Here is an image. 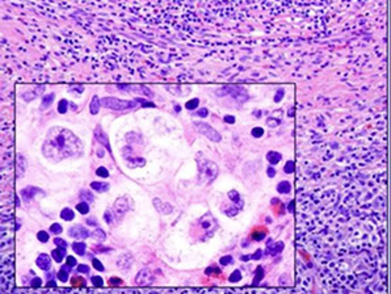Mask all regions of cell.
<instances>
[{
  "label": "cell",
  "instance_id": "ba28073f",
  "mask_svg": "<svg viewBox=\"0 0 391 294\" xmlns=\"http://www.w3.org/2000/svg\"><path fill=\"white\" fill-rule=\"evenodd\" d=\"M154 282V274L150 269L147 268H143V269L137 274L135 277V284L142 285V286H147V285H151Z\"/></svg>",
  "mask_w": 391,
  "mask_h": 294
},
{
  "label": "cell",
  "instance_id": "ac0fdd59",
  "mask_svg": "<svg viewBox=\"0 0 391 294\" xmlns=\"http://www.w3.org/2000/svg\"><path fill=\"white\" fill-rule=\"evenodd\" d=\"M25 169H27V160L21 154H19L17 155V176L21 177L25 172Z\"/></svg>",
  "mask_w": 391,
  "mask_h": 294
},
{
  "label": "cell",
  "instance_id": "9a60e30c",
  "mask_svg": "<svg viewBox=\"0 0 391 294\" xmlns=\"http://www.w3.org/2000/svg\"><path fill=\"white\" fill-rule=\"evenodd\" d=\"M229 197H230V200H231V201L235 204L238 209L239 210L243 209V207H244V201L242 200V197H240L239 193L236 192V190H230Z\"/></svg>",
  "mask_w": 391,
  "mask_h": 294
},
{
  "label": "cell",
  "instance_id": "4fadbf2b",
  "mask_svg": "<svg viewBox=\"0 0 391 294\" xmlns=\"http://www.w3.org/2000/svg\"><path fill=\"white\" fill-rule=\"evenodd\" d=\"M36 264H37V267L41 268L42 270H49L51 267V259L49 255L46 254H41L40 256L37 257V260H36Z\"/></svg>",
  "mask_w": 391,
  "mask_h": 294
},
{
  "label": "cell",
  "instance_id": "f5cc1de1",
  "mask_svg": "<svg viewBox=\"0 0 391 294\" xmlns=\"http://www.w3.org/2000/svg\"><path fill=\"white\" fill-rule=\"evenodd\" d=\"M76 263H78V261H76V259H75L74 256H68L67 257V264H68V265H71V267H74V265H76Z\"/></svg>",
  "mask_w": 391,
  "mask_h": 294
},
{
  "label": "cell",
  "instance_id": "e575fe53",
  "mask_svg": "<svg viewBox=\"0 0 391 294\" xmlns=\"http://www.w3.org/2000/svg\"><path fill=\"white\" fill-rule=\"evenodd\" d=\"M63 231L62 226L59 223H54V225H51L50 226V233L54 234V235H58V234H61Z\"/></svg>",
  "mask_w": 391,
  "mask_h": 294
},
{
  "label": "cell",
  "instance_id": "277c9868",
  "mask_svg": "<svg viewBox=\"0 0 391 294\" xmlns=\"http://www.w3.org/2000/svg\"><path fill=\"white\" fill-rule=\"evenodd\" d=\"M102 104L105 108L113 109V111H128V109L135 108L137 100L128 102V100H120L116 97H104L102 99Z\"/></svg>",
  "mask_w": 391,
  "mask_h": 294
},
{
  "label": "cell",
  "instance_id": "c3c4849f",
  "mask_svg": "<svg viewBox=\"0 0 391 294\" xmlns=\"http://www.w3.org/2000/svg\"><path fill=\"white\" fill-rule=\"evenodd\" d=\"M31 284H32V286L38 287V286H41V285H42V280H41V278H38V277H36V278H33V280H32Z\"/></svg>",
  "mask_w": 391,
  "mask_h": 294
},
{
  "label": "cell",
  "instance_id": "d6986e66",
  "mask_svg": "<svg viewBox=\"0 0 391 294\" xmlns=\"http://www.w3.org/2000/svg\"><path fill=\"white\" fill-rule=\"evenodd\" d=\"M91 188L99 193H104L109 190V184L102 183V181H93V183H91Z\"/></svg>",
  "mask_w": 391,
  "mask_h": 294
},
{
  "label": "cell",
  "instance_id": "cb8c5ba5",
  "mask_svg": "<svg viewBox=\"0 0 391 294\" xmlns=\"http://www.w3.org/2000/svg\"><path fill=\"white\" fill-rule=\"evenodd\" d=\"M85 248H87V244H85L84 242H75V243L72 244V250L78 255H84Z\"/></svg>",
  "mask_w": 391,
  "mask_h": 294
},
{
  "label": "cell",
  "instance_id": "d6a6232c",
  "mask_svg": "<svg viewBox=\"0 0 391 294\" xmlns=\"http://www.w3.org/2000/svg\"><path fill=\"white\" fill-rule=\"evenodd\" d=\"M294 169H296V164H294L293 160H287L285 167H283V171L286 173H293Z\"/></svg>",
  "mask_w": 391,
  "mask_h": 294
},
{
  "label": "cell",
  "instance_id": "d4e9b609",
  "mask_svg": "<svg viewBox=\"0 0 391 294\" xmlns=\"http://www.w3.org/2000/svg\"><path fill=\"white\" fill-rule=\"evenodd\" d=\"M91 237L93 238L94 240H97V242H104L105 238H107V234H105V231L102 230V229H96V230L91 234Z\"/></svg>",
  "mask_w": 391,
  "mask_h": 294
},
{
  "label": "cell",
  "instance_id": "e0dca14e",
  "mask_svg": "<svg viewBox=\"0 0 391 294\" xmlns=\"http://www.w3.org/2000/svg\"><path fill=\"white\" fill-rule=\"evenodd\" d=\"M282 250H283L282 242H276L274 244H272V240H269V242H268V251H266V252H270V255L280 254Z\"/></svg>",
  "mask_w": 391,
  "mask_h": 294
},
{
  "label": "cell",
  "instance_id": "680465c9",
  "mask_svg": "<svg viewBox=\"0 0 391 294\" xmlns=\"http://www.w3.org/2000/svg\"><path fill=\"white\" fill-rule=\"evenodd\" d=\"M47 286H50V287H53V286H55V285H57V284H55V281L54 280H49V281H47Z\"/></svg>",
  "mask_w": 391,
  "mask_h": 294
},
{
  "label": "cell",
  "instance_id": "bcb514c9",
  "mask_svg": "<svg viewBox=\"0 0 391 294\" xmlns=\"http://www.w3.org/2000/svg\"><path fill=\"white\" fill-rule=\"evenodd\" d=\"M137 103H141V104H143L142 107H146V108H149V107H151V108H154L155 105L152 104V103H149V102H145L143 99H137Z\"/></svg>",
  "mask_w": 391,
  "mask_h": 294
},
{
  "label": "cell",
  "instance_id": "7bdbcfd3",
  "mask_svg": "<svg viewBox=\"0 0 391 294\" xmlns=\"http://www.w3.org/2000/svg\"><path fill=\"white\" fill-rule=\"evenodd\" d=\"M231 263H233V256H230V255L229 256H223L222 259L219 260V264H221V265H223V267H225V265H229V264H231Z\"/></svg>",
  "mask_w": 391,
  "mask_h": 294
},
{
  "label": "cell",
  "instance_id": "6da1fadb",
  "mask_svg": "<svg viewBox=\"0 0 391 294\" xmlns=\"http://www.w3.org/2000/svg\"><path fill=\"white\" fill-rule=\"evenodd\" d=\"M301 124L298 240L330 291H387L386 96L318 95Z\"/></svg>",
  "mask_w": 391,
  "mask_h": 294
},
{
  "label": "cell",
  "instance_id": "1f68e13d",
  "mask_svg": "<svg viewBox=\"0 0 391 294\" xmlns=\"http://www.w3.org/2000/svg\"><path fill=\"white\" fill-rule=\"evenodd\" d=\"M230 282H239L242 280V273H240V270H234L233 274L229 277Z\"/></svg>",
  "mask_w": 391,
  "mask_h": 294
},
{
  "label": "cell",
  "instance_id": "484cf974",
  "mask_svg": "<svg viewBox=\"0 0 391 294\" xmlns=\"http://www.w3.org/2000/svg\"><path fill=\"white\" fill-rule=\"evenodd\" d=\"M61 218L63 221H72L75 218V213H74V210H71L68 209V208H66V209H63L61 212Z\"/></svg>",
  "mask_w": 391,
  "mask_h": 294
},
{
  "label": "cell",
  "instance_id": "8992f818",
  "mask_svg": "<svg viewBox=\"0 0 391 294\" xmlns=\"http://www.w3.org/2000/svg\"><path fill=\"white\" fill-rule=\"evenodd\" d=\"M194 126L196 129H197L201 134L205 135L208 139H210V141H213V142H221V139H222L221 134L217 132L216 129H213L210 125H208V124H205V122L197 121L194 122Z\"/></svg>",
  "mask_w": 391,
  "mask_h": 294
},
{
  "label": "cell",
  "instance_id": "d590c367",
  "mask_svg": "<svg viewBox=\"0 0 391 294\" xmlns=\"http://www.w3.org/2000/svg\"><path fill=\"white\" fill-rule=\"evenodd\" d=\"M96 175L100 176V177H108L109 176L108 168H105V167H99V168L96 169Z\"/></svg>",
  "mask_w": 391,
  "mask_h": 294
},
{
  "label": "cell",
  "instance_id": "f1b7e54d",
  "mask_svg": "<svg viewBox=\"0 0 391 294\" xmlns=\"http://www.w3.org/2000/svg\"><path fill=\"white\" fill-rule=\"evenodd\" d=\"M76 210H78L79 213L80 214H87L88 212H89V205H88L87 203H79L78 205H76Z\"/></svg>",
  "mask_w": 391,
  "mask_h": 294
},
{
  "label": "cell",
  "instance_id": "30bf717a",
  "mask_svg": "<svg viewBox=\"0 0 391 294\" xmlns=\"http://www.w3.org/2000/svg\"><path fill=\"white\" fill-rule=\"evenodd\" d=\"M200 223H201V226H203L206 231H209L210 235H212V234L214 233V230L217 229L216 218L210 216L209 213L206 214L205 217H203V218L200 220Z\"/></svg>",
  "mask_w": 391,
  "mask_h": 294
},
{
  "label": "cell",
  "instance_id": "836d02e7",
  "mask_svg": "<svg viewBox=\"0 0 391 294\" xmlns=\"http://www.w3.org/2000/svg\"><path fill=\"white\" fill-rule=\"evenodd\" d=\"M113 214H115V212H112V210H107L104 214L105 222L109 223V225H112V223H113V221H115V216H113Z\"/></svg>",
  "mask_w": 391,
  "mask_h": 294
},
{
  "label": "cell",
  "instance_id": "f546056e",
  "mask_svg": "<svg viewBox=\"0 0 391 294\" xmlns=\"http://www.w3.org/2000/svg\"><path fill=\"white\" fill-rule=\"evenodd\" d=\"M67 109H68V102L63 99V100H61L59 104H58V112H59L61 115H63V113L67 112Z\"/></svg>",
  "mask_w": 391,
  "mask_h": 294
},
{
  "label": "cell",
  "instance_id": "9f6ffc18",
  "mask_svg": "<svg viewBox=\"0 0 391 294\" xmlns=\"http://www.w3.org/2000/svg\"><path fill=\"white\" fill-rule=\"evenodd\" d=\"M294 207H296V201H290L289 207H287V210H289V213H294Z\"/></svg>",
  "mask_w": 391,
  "mask_h": 294
},
{
  "label": "cell",
  "instance_id": "816d5d0a",
  "mask_svg": "<svg viewBox=\"0 0 391 294\" xmlns=\"http://www.w3.org/2000/svg\"><path fill=\"white\" fill-rule=\"evenodd\" d=\"M261 256H263V251L257 250L256 252L252 255V259L253 260H259V259H261Z\"/></svg>",
  "mask_w": 391,
  "mask_h": 294
},
{
  "label": "cell",
  "instance_id": "4dcf8cb0",
  "mask_svg": "<svg viewBox=\"0 0 391 294\" xmlns=\"http://www.w3.org/2000/svg\"><path fill=\"white\" fill-rule=\"evenodd\" d=\"M80 199L81 200H87L88 199V201H89V203L94 201L93 194H92V193L89 192V190H87V189L81 190V192H80Z\"/></svg>",
  "mask_w": 391,
  "mask_h": 294
},
{
  "label": "cell",
  "instance_id": "f35d334b",
  "mask_svg": "<svg viewBox=\"0 0 391 294\" xmlns=\"http://www.w3.org/2000/svg\"><path fill=\"white\" fill-rule=\"evenodd\" d=\"M54 243H55V246L59 247V248H64V250H67V242H64V240L61 239V238H55Z\"/></svg>",
  "mask_w": 391,
  "mask_h": 294
},
{
  "label": "cell",
  "instance_id": "7402d4cb",
  "mask_svg": "<svg viewBox=\"0 0 391 294\" xmlns=\"http://www.w3.org/2000/svg\"><path fill=\"white\" fill-rule=\"evenodd\" d=\"M100 104H102V100L97 96H93L91 100V105H89V111H91L92 115H97L99 111H100Z\"/></svg>",
  "mask_w": 391,
  "mask_h": 294
},
{
  "label": "cell",
  "instance_id": "4316f807",
  "mask_svg": "<svg viewBox=\"0 0 391 294\" xmlns=\"http://www.w3.org/2000/svg\"><path fill=\"white\" fill-rule=\"evenodd\" d=\"M290 189H291V185H290L289 181H281V183L277 185V190H278L280 193H282V194L289 193Z\"/></svg>",
  "mask_w": 391,
  "mask_h": 294
},
{
  "label": "cell",
  "instance_id": "f6af8a7d",
  "mask_svg": "<svg viewBox=\"0 0 391 294\" xmlns=\"http://www.w3.org/2000/svg\"><path fill=\"white\" fill-rule=\"evenodd\" d=\"M92 264H93L94 269L100 270V272H103V270H104V267H103V264L100 263V261H99L97 259H93V260H92Z\"/></svg>",
  "mask_w": 391,
  "mask_h": 294
},
{
  "label": "cell",
  "instance_id": "b9f144b4",
  "mask_svg": "<svg viewBox=\"0 0 391 294\" xmlns=\"http://www.w3.org/2000/svg\"><path fill=\"white\" fill-rule=\"evenodd\" d=\"M252 135L255 138H260V137H263L264 134V129L263 128H253L252 129Z\"/></svg>",
  "mask_w": 391,
  "mask_h": 294
},
{
  "label": "cell",
  "instance_id": "db71d44e",
  "mask_svg": "<svg viewBox=\"0 0 391 294\" xmlns=\"http://www.w3.org/2000/svg\"><path fill=\"white\" fill-rule=\"evenodd\" d=\"M208 113H209V112H208V109L203 108V109H200V111L197 112V116H200V117H203V119H204V117H206V116H208Z\"/></svg>",
  "mask_w": 391,
  "mask_h": 294
},
{
  "label": "cell",
  "instance_id": "5b68a950",
  "mask_svg": "<svg viewBox=\"0 0 391 294\" xmlns=\"http://www.w3.org/2000/svg\"><path fill=\"white\" fill-rule=\"evenodd\" d=\"M231 95L234 99L238 100V103H244L248 99L247 91L243 87H238V85H229V87L221 88L217 91V96L222 97V96Z\"/></svg>",
  "mask_w": 391,
  "mask_h": 294
},
{
  "label": "cell",
  "instance_id": "74e56055",
  "mask_svg": "<svg viewBox=\"0 0 391 294\" xmlns=\"http://www.w3.org/2000/svg\"><path fill=\"white\" fill-rule=\"evenodd\" d=\"M58 278L62 281V282H66V281L68 280V272L67 270H64V269H61L59 272L57 273Z\"/></svg>",
  "mask_w": 391,
  "mask_h": 294
},
{
  "label": "cell",
  "instance_id": "91938a15",
  "mask_svg": "<svg viewBox=\"0 0 391 294\" xmlns=\"http://www.w3.org/2000/svg\"><path fill=\"white\" fill-rule=\"evenodd\" d=\"M87 223L88 225H92V226H96V225H97V223L94 222V220H92V218L91 220H87Z\"/></svg>",
  "mask_w": 391,
  "mask_h": 294
},
{
  "label": "cell",
  "instance_id": "60d3db41",
  "mask_svg": "<svg viewBox=\"0 0 391 294\" xmlns=\"http://www.w3.org/2000/svg\"><path fill=\"white\" fill-rule=\"evenodd\" d=\"M91 282L94 286H103V284H104V281H103V278L100 277V276H93V277L91 278Z\"/></svg>",
  "mask_w": 391,
  "mask_h": 294
},
{
  "label": "cell",
  "instance_id": "681fc988",
  "mask_svg": "<svg viewBox=\"0 0 391 294\" xmlns=\"http://www.w3.org/2000/svg\"><path fill=\"white\" fill-rule=\"evenodd\" d=\"M266 173H268V176H269V177H274V176H276V168H273L272 166L268 167V169H266Z\"/></svg>",
  "mask_w": 391,
  "mask_h": 294
},
{
  "label": "cell",
  "instance_id": "ab89813d",
  "mask_svg": "<svg viewBox=\"0 0 391 294\" xmlns=\"http://www.w3.org/2000/svg\"><path fill=\"white\" fill-rule=\"evenodd\" d=\"M37 238L40 242H42V243H46L47 240H49V234H47L46 231H40V233L37 234Z\"/></svg>",
  "mask_w": 391,
  "mask_h": 294
},
{
  "label": "cell",
  "instance_id": "83f0119b",
  "mask_svg": "<svg viewBox=\"0 0 391 294\" xmlns=\"http://www.w3.org/2000/svg\"><path fill=\"white\" fill-rule=\"evenodd\" d=\"M263 278H264V269H263V267H257L256 276H255V278H253L252 285H259L260 281L263 280Z\"/></svg>",
  "mask_w": 391,
  "mask_h": 294
},
{
  "label": "cell",
  "instance_id": "ffe728a7",
  "mask_svg": "<svg viewBox=\"0 0 391 294\" xmlns=\"http://www.w3.org/2000/svg\"><path fill=\"white\" fill-rule=\"evenodd\" d=\"M54 99H55V93H49V95H45L44 97H42V104H41V109H42V111H45V109L50 108V105L53 104V102H54Z\"/></svg>",
  "mask_w": 391,
  "mask_h": 294
},
{
  "label": "cell",
  "instance_id": "7a4b0ae2",
  "mask_svg": "<svg viewBox=\"0 0 391 294\" xmlns=\"http://www.w3.org/2000/svg\"><path fill=\"white\" fill-rule=\"evenodd\" d=\"M81 151L83 145L80 139L71 130L62 126H54L47 132L42 147V154L54 162L79 156Z\"/></svg>",
  "mask_w": 391,
  "mask_h": 294
},
{
  "label": "cell",
  "instance_id": "3957f363",
  "mask_svg": "<svg viewBox=\"0 0 391 294\" xmlns=\"http://www.w3.org/2000/svg\"><path fill=\"white\" fill-rule=\"evenodd\" d=\"M197 164H199V184L200 185H209L212 184L218 176V166L212 160L206 158H197Z\"/></svg>",
  "mask_w": 391,
  "mask_h": 294
},
{
  "label": "cell",
  "instance_id": "ee69618b",
  "mask_svg": "<svg viewBox=\"0 0 391 294\" xmlns=\"http://www.w3.org/2000/svg\"><path fill=\"white\" fill-rule=\"evenodd\" d=\"M78 272H79V273L88 274V273H89V267H88V265H85V264H79V265H78Z\"/></svg>",
  "mask_w": 391,
  "mask_h": 294
},
{
  "label": "cell",
  "instance_id": "44dd1931",
  "mask_svg": "<svg viewBox=\"0 0 391 294\" xmlns=\"http://www.w3.org/2000/svg\"><path fill=\"white\" fill-rule=\"evenodd\" d=\"M281 158H282V155H281L280 152H276V151H269L268 154H266V160L270 163V164H277V163L280 162Z\"/></svg>",
  "mask_w": 391,
  "mask_h": 294
},
{
  "label": "cell",
  "instance_id": "52a82bcc",
  "mask_svg": "<svg viewBox=\"0 0 391 294\" xmlns=\"http://www.w3.org/2000/svg\"><path fill=\"white\" fill-rule=\"evenodd\" d=\"M297 274H298L297 284L298 285H305V287L307 289V287H309V285L311 284V276H310V273H309L307 268L304 267L301 261H298L297 263Z\"/></svg>",
  "mask_w": 391,
  "mask_h": 294
},
{
  "label": "cell",
  "instance_id": "2e32d148",
  "mask_svg": "<svg viewBox=\"0 0 391 294\" xmlns=\"http://www.w3.org/2000/svg\"><path fill=\"white\" fill-rule=\"evenodd\" d=\"M37 193H41V190L38 189V188H34V186H28V188H25V189L21 190V196L24 197V200H27V201H29V200L33 199Z\"/></svg>",
  "mask_w": 391,
  "mask_h": 294
},
{
  "label": "cell",
  "instance_id": "9c48e42d",
  "mask_svg": "<svg viewBox=\"0 0 391 294\" xmlns=\"http://www.w3.org/2000/svg\"><path fill=\"white\" fill-rule=\"evenodd\" d=\"M68 235L71 238H75V239H87L88 237H91V234L88 233V230L84 226L81 225H76V226H72L68 230Z\"/></svg>",
  "mask_w": 391,
  "mask_h": 294
},
{
  "label": "cell",
  "instance_id": "7c38bea8",
  "mask_svg": "<svg viewBox=\"0 0 391 294\" xmlns=\"http://www.w3.org/2000/svg\"><path fill=\"white\" fill-rule=\"evenodd\" d=\"M94 138H96V141H97V142H100L102 145H104L105 149H108V151H111V145H109L108 137H107V134L103 132V129L100 128V126H97V128L94 129Z\"/></svg>",
  "mask_w": 391,
  "mask_h": 294
},
{
  "label": "cell",
  "instance_id": "8d00e7d4",
  "mask_svg": "<svg viewBox=\"0 0 391 294\" xmlns=\"http://www.w3.org/2000/svg\"><path fill=\"white\" fill-rule=\"evenodd\" d=\"M200 104V100L199 99H193V100H190V102L186 103V109H189V111H192V109H196L197 107H199Z\"/></svg>",
  "mask_w": 391,
  "mask_h": 294
},
{
  "label": "cell",
  "instance_id": "94428289",
  "mask_svg": "<svg viewBox=\"0 0 391 294\" xmlns=\"http://www.w3.org/2000/svg\"><path fill=\"white\" fill-rule=\"evenodd\" d=\"M252 256H248V255H246V256H242V260L243 261H248Z\"/></svg>",
  "mask_w": 391,
  "mask_h": 294
},
{
  "label": "cell",
  "instance_id": "5bb4252c",
  "mask_svg": "<svg viewBox=\"0 0 391 294\" xmlns=\"http://www.w3.org/2000/svg\"><path fill=\"white\" fill-rule=\"evenodd\" d=\"M154 205H155V208L158 209V212H160V213H163V214L172 213L173 208L171 207L169 204L163 203L162 200H159V199L154 200Z\"/></svg>",
  "mask_w": 391,
  "mask_h": 294
},
{
  "label": "cell",
  "instance_id": "f907efd6",
  "mask_svg": "<svg viewBox=\"0 0 391 294\" xmlns=\"http://www.w3.org/2000/svg\"><path fill=\"white\" fill-rule=\"evenodd\" d=\"M266 124H268L269 126H272V128H274V126H277L278 124H280V121H278V120H274V119H268Z\"/></svg>",
  "mask_w": 391,
  "mask_h": 294
},
{
  "label": "cell",
  "instance_id": "8fae6325",
  "mask_svg": "<svg viewBox=\"0 0 391 294\" xmlns=\"http://www.w3.org/2000/svg\"><path fill=\"white\" fill-rule=\"evenodd\" d=\"M129 210V200L128 197L118 199L115 204V214L117 217H122Z\"/></svg>",
  "mask_w": 391,
  "mask_h": 294
},
{
  "label": "cell",
  "instance_id": "7dc6e473",
  "mask_svg": "<svg viewBox=\"0 0 391 294\" xmlns=\"http://www.w3.org/2000/svg\"><path fill=\"white\" fill-rule=\"evenodd\" d=\"M282 97H283V89H278L276 93V96H274V102L280 103L281 100H282Z\"/></svg>",
  "mask_w": 391,
  "mask_h": 294
},
{
  "label": "cell",
  "instance_id": "11a10c76",
  "mask_svg": "<svg viewBox=\"0 0 391 294\" xmlns=\"http://www.w3.org/2000/svg\"><path fill=\"white\" fill-rule=\"evenodd\" d=\"M225 122H227V124H234L235 122V117L234 116H225Z\"/></svg>",
  "mask_w": 391,
  "mask_h": 294
},
{
  "label": "cell",
  "instance_id": "6f0895ef",
  "mask_svg": "<svg viewBox=\"0 0 391 294\" xmlns=\"http://www.w3.org/2000/svg\"><path fill=\"white\" fill-rule=\"evenodd\" d=\"M121 282H122V281L120 280V278H116V277L111 278V284H113V285H120V284H121Z\"/></svg>",
  "mask_w": 391,
  "mask_h": 294
},
{
  "label": "cell",
  "instance_id": "603a6c76",
  "mask_svg": "<svg viewBox=\"0 0 391 294\" xmlns=\"http://www.w3.org/2000/svg\"><path fill=\"white\" fill-rule=\"evenodd\" d=\"M51 256H53V259H54L57 263H62V260H63V257L66 256V250L64 248H55L53 252H51Z\"/></svg>",
  "mask_w": 391,
  "mask_h": 294
}]
</instances>
